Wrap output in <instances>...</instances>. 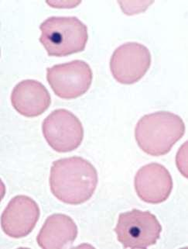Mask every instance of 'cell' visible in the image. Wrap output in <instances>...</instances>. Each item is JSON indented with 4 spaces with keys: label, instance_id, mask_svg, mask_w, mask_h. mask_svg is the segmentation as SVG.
I'll return each instance as SVG.
<instances>
[{
    "label": "cell",
    "instance_id": "1",
    "mask_svg": "<svg viewBox=\"0 0 188 249\" xmlns=\"http://www.w3.org/2000/svg\"><path fill=\"white\" fill-rule=\"evenodd\" d=\"M98 181L94 165L83 158H64L52 164L49 178L50 191L66 204L79 205L89 200Z\"/></svg>",
    "mask_w": 188,
    "mask_h": 249
},
{
    "label": "cell",
    "instance_id": "2",
    "mask_svg": "<svg viewBox=\"0 0 188 249\" xmlns=\"http://www.w3.org/2000/svg\"><path fill=\"white\" fill-rule=\"evenodd\" d=\"M185 133V122L177 114L159 111L141 117L135 128V138L142 152L151 156L170 152Z\"/></svg>",
    "mask_w": 188,
    "mask_h": 249
},
{
    "label": "cell",
    "instance_id": "3",
    "mask_svg": "<svg viewBox=\"0 0 188 249\" xmlns=\"http://www.w3.org/2000/svg\"><path fill=\"white\" fill-rule=\"evenodd\" d=\"M39 40L48 55L64 57L85 50L88 27L76 17H50L40 26Z\"/></svg>",
    "mask_w": 188,
    "mask_h": 249
},
{
    "label": "cell",
    "instance_id": "4",
    "mask_svg": "<svg viewBox=\"0 0 188 249\" xmlns=\"http://www.w3.org/2000/svg\"><path fill=\"white\" fill-rule=\"evenodd\" d=\"M114 231L125 249H147L157 242L162 226L150 211L133 209L119 214Z\"/></svg>",
    "mask_w": 188,
    "mask_h": 249
},
{
    "label": "cell",
    "instance_id": "5",
    "mask_svg": "<svg viewBox=\"0 0 188 249\" xmlns=\"http://www.w3.org/2000/svg\"><path fill=\"white\" fill-rule=\"evenodd\" d=\"M90 66L82 60H74L47 69V80L58 97L72 100L86 93L93 83Z\"/></svg>",
    "mask_w": 188,
    "mask_h": 249
},
{
    "label": "cell",
    "instance_id": "6",
    "mask_svg": "<svg viewBox=\"0 0 188 249\" xmlns=\"http://www.w3.org/2000/svg\"><path fill=\"white\" fill-rule=\"evenodd\" d=\"M42 132L47 144L60 153L72 152L84 138L82 124L65 109H55L43 121Z\"/></svg>",
    "mask_w": 188,
    "mask_h": 249
},
{
    "label": "cell",
    "instance_id": "7",
    "mask_svg": "<svg viewBox=\"0 0 188 249\" xmlns=\"http://www.w3.org/2000/svg\"><path fill=\"white\" fill-rule=\"evenodd\" d=\"M151 62L150 50L145 45L127 42L114 51L110 59V70L118 83L131 85L146 75Z\"/></svg>",
    "mask_w": 188,
    "mask_h": 249
},
{
    "label": "cell",
    "instance_id": "8",
    "mask_svg": "<svg viewBox=\"0 0 188 249\" xmlns=\"http://www.w3.org/2000/svg\"><path fill=\"white\" fill-rule=\"evenodd\" d=\"M41 215L38 204L27 196L19 195L10 200L1 216V228L10 238L27 237L34 229Z\"/></svg>",
    "mask_w": 188,
    "mask_h": 249
},
{
    "label": "cell",
    "instance_id": "9",
    "mask_svg": "<svg viewBox=\"0 0 188 249\" xmlns=\"http://www.w3.org/2000/svg\"><path fill=\"white\" fill-rule=\"evenodd\" d=\"M134 186L142 201L158 204L169 198L173 190V179L165 166L150 163L139 169L135 176Z\"/></svg>",
    "mask_w": 188,
    "mask_h": 249
},
{
    "label": "cell",
    "instance_id": "10",
    "mask_svg": "<svg viewBox=\"0 0 188 249\" xmlns=\"http://www.w3.org/2000/svg\"><path fill=\"white\" fill-rule=\"evenodd\" d=\"M10 99L14 109L27 117L41 115L51 104V97L46 87L33 79H26L16 85Z\"/></svg>",
    "mask_w": 188,
    "mask_h": 249
},
{
    "label": "cell",
    "instance_id": "11",
    "mask_svg": "<svg viewBox=\"0 0 188 249\" xmlns=\"http://www.w3.org/2000/svg\"><path fill=\"white\" fill-rule=\"evenodd\" d=\"M77 236L78 227L72 218L63 213H54L45 220L37 242L44 249H67Z\"/></svg>",
    "mask_w": 188,
    "mask_h": 249
}]
</instances>
